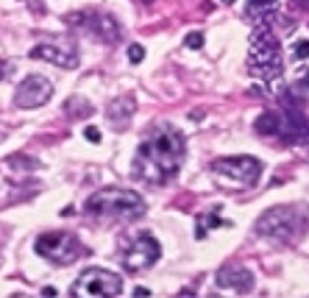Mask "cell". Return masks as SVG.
<instances>
[{"mask_svg": "<svg viewBox=\"0 0 309 298\" xmlns=\"http://www.w3.org/2000/svg\"><path fill=\"white\" fill-rule=\"evenodd\" d=\"M248 17H259V14H270L276 9V0H248Z\"/></svg>", "mask_w": 309, "mask_h": 298, "instance_id": "ac0fdd59", "label": "cell"}, {"mask_svg": "<svg viewBox=\"0 0 309 298\" xmlns=\"http://www.w3.org/2000/svg\"><path fill=\"white\" fill-rule=\"evenodd\" d=\"M292 53H295V59H309V39L307 42H298L292 48Z\"/></svg>", "mask_w": 309, "mask_h": 298, "instance_id": "7402d4cb", "label": "cell"}, {"mask_svg": "<svg viewBox=\"0 0 309 298\" xmlns=\"http://www.w3.org/2000/svg\"><path fill=\"white\" fill-rule=\"evenodd\" d=\"M217 287L232 290V293H251L254 287V273L242 262H226L217 271Z\"/></svg>", "mask_w": 309, "mask_h": 298, "instance_id": "8fae6325", "label": "cell"}, {"mask_svg": "<svg viewBox=\"0 0 309 298\" xmlns=\"http://www.w3.org/2000/svg\"><path fill=\"white\" fill-rule=\"evenodd\" d=\"M11 70H14V67H11V61H6V59H0V81H3V78L9 76Z\"/></svg>", "mask_w": 309, "mask_h": 298, "instance_id": "603a6c76", "label": "cell"}, {"mask_svg": "<svg viewBox=\"0 0 309 298\" xmlns=\"http://www.w3.org/2000/svg\"><path fill=\"white\" fill-rule=\"evenodd\" d=\"M56 293H59L56 287H42V296H56Z\"/></svg>", "mask_w": 309, "mask_h": 298, "instance_id": "d4e9b609", "label": "cell"}, {"mask_svg": "<svg viewBox=\"0 0 309 298\" xmlns=\"http://www.w3.org/2000/svg\"><path fill=\"white\" fill-rule=\"evenodd\" d=\"M259 237L273 243H298L309 231V206L304 204H284L262 212V217L254 226Z\"/></svg>", "mask_w": 309, "mask_h": 298, "instance_id": "3957f363", "label": "cell"}, {"mask_svg": "<svg viewBox=\"0 0 309 298\" xmlns=\"http://www.w3.org/2000/svg\"><path fill=\"white\" fill-rule=\"evenodd\" d=\"M34 251L53 265H73L84 256V245L70 231H45L34 243Z\"/></svg>", "mask_w": 309, "mask_h": 298, "instance_id": "8992f818", "label": "cell"}, {"mask_svg": "<svg viewBox=\"0 0 309 298\" xmlns=\"http://www.w3.org/2000/svg\"><path fill=\"white\" fill-rule=\"evenodd\" d=\"M212 176L220 187L248 190L262 176V162L257 156H223L212 162Z\"/></svg>", "mask_w": 309, "mask_h": 298, "instance_id": "5b68a950", "label": "cell"}, {"mask_svg": "<svg viewBox=\"0 0 309 298\" xmlns=\"http://www.w3.org/2000/svg\"><path fill=\"white\" fill-rule=\"evenodd\" d=\"M134 109H137L134 98H120V101H112V103H109V109H106L109 123H112L114 128H126V126H129V120H131V114H134Z\"/></svg>", "mask_w": 309, "mask_h": 298, "instance_id": "4fadbf2b", "label": "cell"}, {"mask_svg": "<svg viewBox=\"0 0 309 298\" xmlns=\"http://www.w3.org/2000/svg\"><path fill=\"white\" fill-rule=\"evenodd\" d=\"M84 212H86L89 220H101V223L117 220V223H126V220H137V217L145 215V201H142L134 190L106 187V190H98L95 195L86 198Z\"/></svg>", "mask_w": 309, "mask_h": 298, "instance_id": "7a4b0ae2", "label": "cell"}, {"mask_svg": "<svg viewBox=\"0 0 309 298\" xmlns=\"http://www.w3.org/2000/svg\"><path fill=\"white\" fill-rule=\"evenodd\" d=\"M184 45H187V48H192V51H198V48H201V45H204V34H189L187 39H184Z\"/></svg>", "mask_w": 309, "mask_h": 298, "instance_id": "44dd1931", "label": "cell"}, {"mask_svg": "<svg viewBox=\"0 0 309 298\" xmlns=\"http://www.w3.org/2000/svg\"><path fill=\"white\" fill-rule=\"evenodd\" d=\"M76 28H81L84 34L101 39V42H117L120 39V23L109 14V11H81V14H73L67 17Z\"/></svg>", "mask_w": 309, "mask_h": 298, "instance_id": "ba28073f", "label": "cell"}, {"mask_svg": "<svg viewBox=\"0 0 309 298\" xmlns=\"http://www.w3.org/2000/svg\"><path fill=\"white\" fill-rule=\"evenodd\" d=\"M142 59H145V48H142V45H131L129 48V61L131 64H139Z\"/></svg>", "mask_w": 309, "mask_h": 298, "instance_id": "d6986e66", "label": "cell"}, {"mask_svg": "<svg viewBox=\"0 0 309 298\" xmlns=\"http://www.w3.org/2000/svg\"><path fill=\"white\" fill-rule=\"evenodd\" d=\"M223 3H226V6H232V3H237V0H223Z\"/></svg>", "mask_w": 309, "mask_h": 298, "instance_id": "4316f807", "label": "cell"}, {"mask_svg": "<svg viewBox=\"0 0 309 298\" xmlns=\"http://www.w3.org/2000/svg\"><path fill=\"white\" fill-rule=\"evenodd\" d=\"M64 111H67L73 120H84V117L92 114V106H89L84 98H70V101L64 103Z\"/></svg>", "mask_w": 309, "mask_h": 298, "instance_id": "e0dca14e", "label": "cell"}, {"mask_svg": "<svg viewBox=\"0 0 309 298\" xmlns=\"http://www.w3.org/2000/svg\"><path fill=\"white\" fill-rule=\"evenodd\" d=\"M187 159V142L179 128L156 123L148 128L134 156V176L145 184H167Z\"/></svg>", "mask_w": 309, "mask_h": 298, "instance_id": "6da1fadb", "label": "cell"}, {"mask_svg": "<svg viewBox=\"0 0 309 298\" xmlns=\"http://www.w3.org/2000/svg\"><path fill=\"white\" fill-rule=\"evenodd\" d=\"M53 98V84L51 78L31 73L26 81H20V86L14 89V103L17 109H39L42 103H48Z\"/></svg>", "mask_w": 309, "mask_h": 298, "instance_id": "9c48e42d", "label": "cell"}, {"mask_svg": "<svg viewBox=\"0 0 309 298\" xmlns=\"http://www.w3.org/2000/svg\"><path fill=\"white\" fill-rule=\"evenodd\" d=\"M298 89H309V73H304V76H301V81H298Z\"/></svg>", "mask_w": 309, "mask_h": 298, "instance_id": "cb8c5ba5", "label": "cell"}, {"mask_svg": "<svg viewBox=\"0 0 309 298\" xmlns=\"http://www.w3.org/2000/svg\"><path fill=\"white\" fill-rule=\"evenodd\" d=\"M159 256H162L159 240H156L154 234H139V237H134L131 245L126 248L123 265H126L129 271H145V268H151L154 262H159Z\"/></svg>", "mask_w": 309, "mask_h": 298, "instance_id": "30bf717a", "label": "cell"}, {"mask_svg": "<svg viewBox=\"0 0 309 298\" xmlns=\"http://www.w3.org/2000/svg\"><path fill=\"white\" fill-rule=\"evenodd\" d=\"M254 128H257L259 134L279 136V131H282V117H279L276 111H265V114H259V120H257V126Z\"/></svg>", "mask_w": 309, "mask_h": 298, "instance_id": "9a60e30c", "label": "cell"}, {"mask_svg": "<svg viewBox=\"0 0 309 298\" xmlns=\"http://www.w3.org/2000/svg\"><path fill=\"white\" fill-rule=\"evenodd\" d=\"M28 56H31V59H39V61H51V64L64 67V70L78 67L76 51H67V48H59V45H51V42H42V45H36V48H31Z\"/></svg>", "mask_w": 309, "mask_h": 298, "instance_id": "7c38bea8", "label": "cell"}, {"mask_svg": "<svg viewBox=\"0 0 309 298\" xmlns=\"http://www.w3.org/2000/svg\"><path fill=\"white\" fill-rule=\"evenodd\" d=\"M251 73L262 81H276L284 70V59H282V45L267 28H259L254 39H251Z\"/></svg>", "mask_w": 309, "mask_h": 298, "instance_id": "277c9868", "label": "cell"}, {"mask_svg": "<svg viewBox=\"0 0 309 298\" xmlns=\"http://www.w3.org/2000/svg\"><path fill=\"white\" fill-rule=\"evenodd\" d=\"M123 293V281L117 273L106 271V268H89L78 276L73 296L78 298H114Z\"/></svg>", "mask_w": 309, "mask_h": 298, "instance_id": "52a82bcc", "label": "cell"}, {"mask_svg": "<svg viewBox=\"0 0 309 298\" xmlns=\"http://www.w3.org/2000/svg\"><path fill=\"white\" fill-rule=\"evenodd\" d=\"M215 226H232V223L223 220V217H217V209H215V212H206V215H198V220H195V240H204L209 231L215 229Z\"/></svg>", "mask_w": 309, "mask_h": 298, "instance_id": "5bb4252c", "label": "cell"}, {"mask_svg": "<svg viewBox=\"0 0 309 298\" xmlns=\"http://www.w3.org/2000/svg\"><path fill=\"white\" fill-rule=\"evenodd\" d=\"M148 293H151L148 287H137V290H134V296H148Z\"/></svg>", "mask_w": 309, "mask_h": 298, "instance_id": "484cf974", "label": "cell"}, {"mask_svg": "<svg viewBox=\"0 0 309 298\" xmlns=\"http://www.w3.org/2000/svg\"><path fill=\"white\" fill-rule=\"evenodd\" d=\"M6 167L9 170H17V173H34L36 167H39V162H36L34 156H26V154H14L6 159Z\"/></svg>", "mask_w": 309, "mask_h": 298, "instance_id": "2e32d148", "label": "cell"}, {"mask_svg": "<svg viewBox=\"0 0 309 298\" xmlns=\"http://www.w3.org/2000/svg\"><path fill=\"white\" fill-rule=\"evenodd\" d=\"M84 136H86V139H89V142H95V145H98V142H101V139H103L101 128H95V126H86V128H84Z\"/></svg>", "mask_w": 309, "mask_h": 298, "instance_id": "ffe728a7", "label": "cell"}]
</instances>
